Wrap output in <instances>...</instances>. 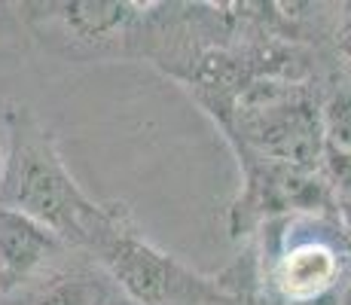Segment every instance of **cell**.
I'll list each match as a JSON object with an SVG mask.
<instances>
[{"mask_svg":"<svg viewBox=\"0 0 351 305\" xmlns=\"http://www.w3.org/2000/svg\"><path fill=\"white\" fill-rule=\"evenodd\" d=\"M0 180H3V156H0Z\"/></svg>","mask_w":351,"mask_h":305,"instance_id":"cell-10","label":"cell"},{"mask_svg":"<svg viewBox=\"0 0 351 305\" xmlns=\"http://www.w3.org/2000/svg\"><path fill=\"white\" fill-rule=\"evenodd\" d=\"M327 168H330V178L336 180V186L351 199V153L327 147Z\"/></svg>","mask_w":351,"mask_h":305,"instance_id":"cell-8","label":"cell"},{"mask_svg":"<svg viewBox=\"0 0 351 305\" xmlns=\"http://www.w3.org/2000/svg\"><path fill=\"white\" fill-rule=\"evenodd\" d=\"M107 293L89 278H58L34 305H104Z\"/></svg>","mask_w":351,"mask_h":305,"instance_id":"cell-7","label":"cell"},{"mask_svg":"<svg viewBox=\"0 0 351 305\" xmlns=\"http://www.w3.org/2000/svg\"><path fill=\"white\" fill-rule=\"evenodd\" d=\"M56 235L31 217L0 208V281L16 284L31 275L56 247Z\"/></svg>","mask_w":351,"mask_h":305,"instance_id":"cell-5","label":"cell"},{"mask_svg":"<svg viewBox=\"0 0 351 305\" xmlns=\"http://www.w3.org/2000/svg\"><path fill=\"white\" fill-rule=\"evenodd\" d=\"M0 208L31 217L56 239L95 247L117 229V220L73 183L43 132H16L0 180Z\"/></svg>","mask_w":351,"mask_h":305,"instance_id":"cell-1","label":"cell"},{"mask_svg":"<svg viewBox=\"0 0 351 305\" xmlns=\"http://www.w3.org/2000/svg\"><path fill=\"white\" fill-rule=\"evenodd\" d=\"M339 278V256L330 244L306 239L287 250L278 260V281L281 293L290 300H306V296H318L324 290L336 287Z\"/></svg>","mask_w":351,"mask_h":305,"instance_id":"cell-4","label":"cell"},{"mask_svg":"<svg viewBox=\"0 0 351 305\" xmlns=\"http://www.w3.org/2000/svg\"><path fill=\"white\" fill-rule=\"evenodd\" d=\"M141 3H119V0H77L64 3V22L71 25L80 37L104 40L119 28H125L138 16Z\"/></svg>","mask_w":351,"mask_h":305,"instance_id":"cell-6","label":"cell"},{"mask_svg":"<svg viewBox=\"0 0 351 305\" xmlns=\"http://www.w3.org/2000/svg\"><path fill=\"white\" fill-rule=\"evenodd\" d=\"M287 305H342V296L339 290H324L318 296H306V300H290Z\"/></svg>","mask_w":351,"mask_h":305,"instance_id":"cell-9","label":"cell"},{"mask_svg":"<svg viewBox=\"0 0 351 305\" xmlns=\"http://www.w3.org/2000/svg\"><path fill=\"white\" fill-rule=\"evenodd\" d=\"M98 250L113 281L138 305H193L214 296L211 284L186 272L171 256H165L132 232L113 229L98 244Z\"/></svg>","mask_w":351,"mask_h":305,"instance_id":"cell-3","label":"cell"},{"mask_svg":"<svg viewBox=\"0 0 351 305\" xmlns=\"http://www.w3.org/2000/svg\"><path fill=\"white\" fill-rule=\"evenodd\" d=\"M239 107L256 150L287 168L312 171L324 147V125L315 104L302 98L293 83H254Z\"/></svg>","mask_w":351,"mask_h":305,"instance_id":"cell-2","label":"cell"}]
</instances>
